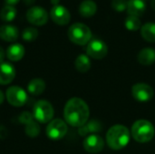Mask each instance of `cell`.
I'll use <instances>...</instances> for the list:
<instances>
[{"instance_id":"obj_1","label":"cell","mask_w":155,"mask_h":154,"mask_svg":"<svg viewBox=\"0 0 155 154\" xmlns=\"http://www.w3.org/2000/svg\"><path fill=\"white\" fill-rule=\"evenodd\" d=\"M90 110L87 103L80 98L70 99L64 109L65 123L73 127H81L88 122Z\"/></svg>"},{"instance_id":"obj_2","label":"cell","mask_w":155,"mask_h":154,"mask_svg":"<svg viewBox=\"0 0 155 154\" xmlns=\"http://www.w3.org/2000/svg\"><path fill=\"white\" fill-rule=\"evenodd\" d=\"M130 132L125 126L116 124L108 130L106 133V143L111 149L119 151L127 146L130 141Z\"/></svg>"},{"instance_id":"obj_3","label":"cell","mask_w":155,"mask_h":154,"mask_svg":"<svg viewBox=\"0 0 155 154\" xmlns=\"http://www.w3.org/2000/svg\"><path fill=\"white\" fill-rule=\"evenodd\" d=\"M131 133L136 142L140 143H146L152 141L154 137V126L147 120H138L133 124Z\"/></svg>"},{"instance_id":"obj_4","label":"cell","mask_w":155,"mask_h":154,"mask_svg":"<svg viewBox=\"0 0 155 154\" xmlns=\"http://www.w3.org/2000/svg\"><path fill=\"white\" fill-rule=\"evenodd\" d=\"M68 37L71 42L78 45H84L91 41L92 31L83 23H74L68 29Z\"/></svg>"},{"instance_id":"obj_5","label":"cell","mask_w":155,"mask_h":154,"mask_svg":"<svg viewBox=\"0 0 155 154\" xmlns=\"http://www.w3.org/2000/svg\"><path fill=\"white\" fill-rule=\"evenodd\" d=\"M54 114L53 105L45 100L38 101L34 106L33 116L36 121L42 123H46L50 122Z\"/></svg>"},{"instance_id":"obj_6","label":"cell","mask_w":155,"mask_h":154,"mask_svg":"<svg viewBox=\"0 0 155 154\" xmlns=\"http://www.w3.org/2000/svg\"><path fill=\"white\" fill-rule=\"evenodd\" d=\"M67 124L61 119H54L46 127V134L49 139L57 141L63 139L67 133Z\"/></svg>"},{"instance_id":"obj_7","label":"cell","mask_w":155,"mask_h":154,"mask_svg":"<svg viewBox=\"0 0 155 154\" xmlns=\"http://www.w3.org/2000/svg\"><path fill=\"white\" fill-rule=\"evenodd\" d=\"M86 53L88 56L96 60H101L106 56L108 53V47L103 40L92 39L87 44Z\"/></svg>"},{"instance_id":"obj_8","label":"cell","mask_w":155,"mask_h":154,"mask_svg":"<svg viewBox=\"0 0 155 154\" xmlns=\"http://www.w3.org/2000/svg\"><path fill=\"white\" fill-rule=\"evenodd\" d=\"M7 102L15 107H20L25 104L27 101L26 92L19 86H11L6 90Z\"/></svg>"},{"instance_id":"obj_9","label":"cell","mask_w":155,"mask_h":154,"mask_svg":"<svg viewBox=\"0 0 155 154\" xmlns=\"http://www.w3.org/2000/svg\"><path fill=\"white\" fill-rule=\"evenodd\" d=\"M132 95L139 103H146L153 99V89L146 84H136L132 87Z\"/></svg>"},{"instance_id":"obj_10","label":"cell","mask_w":155,"mask_h":154,"mask_svg":"<svg viewBox=\"0 0 155 154\" xmlns=\"http://www.w3.org/2000/svg\"><path fill=\"white\" fill-rule=\"evenodd\" d=\"M26 19L32 25H43L48 21V13L41 6H32L26 12Z\"/></svg>"},{"instance_id":"obj_11","label":"cell","mask_w":155,"mask_h":154,"mask_svg":"<svg viewBox=\"0 0 155 154\" xmlns=\"http://www.w3.org/2000/svg\"><path fill=\"white\" fill-rule=\"evenodd\" d=\"M84 149L89 153H98L103 151L104 147V139L98 134H92L85 137L83 143Z\"/></svg>"},{"instance_id":"obj_12","label":"cell","mask_w":155,"mask_h":154,"mask_svg":"<svg viewBox=\"0 0 155 154\" xmlns=\"http://www.w3.org/2000/svg\"><path fill=\"white\" fill-rule=\"evenodd\" d=\"M50 16L52 20L59 25H67L71 19V14L69 10L61 5H55L51 8Z\"/></svg>"},{"instance_id":"obj_13","label":"cell","mask_w":155,"mask_h":154,"mask_svg":"<svg viewBox=\"0 0 155 154\" xmlns=\"http://www.w3.org/2000/svg\"><path fill=\"white\" fill-rule=\"evenodd\" d=\"M15 76V70L9 63H0V84L5 85L10 84Z\"/></svg>"},{"instance_id":"obj_14","label":"cell","mask_w":155,"mask_h":154,"mask_svg":"<svg viewBox=\"0 0 155 154\" xmlns=\"http://www.w3.org/2000/svg\"><path fill=\"white\" fill-rule=\"evenodd\" d=\"M103 126L102 123L97 120H90L83 126L79 127L78 133L81 136H88L92 134L98 133L102 131Z\"/></svg>"},{"instance_id":"obj_15","label":"cell","mask_w":155,"mask_h":154,"mask_svg":"<svg viewBox=\"0 0 155 154\" xmlns=\"http://www.w3.org/2000/svg\"><path fill=\"white\" fill-rule=\"evenodd\" d=\"M19 31L15 25H4L0 26V38L5 42H14L18 38Z\"/></svg>"},{"instance_id":"obj_16","label":"cell","mask_w":155,"mask_h":154,"mask_svg":"<svg viewBox=\"0 0 155 154\" xmlns=\"http://www.w3.org/2000/svg\"><path fill=\"white\" fill-rule=\"evenodd\" d=\"M146 9V5L144 0H128L127 11L130 15L140 16L143 15Z\"/></svg>"},{"instance_id":"obj_17","label":"cell","mask_w":155,"mask_h":154,"mask_svg":"<svg viewBox=\"0 0 155 154\" xmlns=\"http://www.w3.org/2000/svg\"><path fill=\"white\" fill-rule=\"evenodd\" d=\"M138 62L143 65H151L155 63V50L152 47H145L138 54Z\"/></svg>"},{"instance_id":"obj_18","label":"cell","mask_w":155,"mask_h":154,"mask_svg":"<svg viewBox=\"0 0 155 154\" xmlns=\"http://www.w3.org/2000/svg\"><path fill=\"white\" fill-rule=\"evenodd\" d=\"M25 55V48L20 44H11L6 50V57L13 62L21 60Z\"/></svg>"},{"instance_id":"obj_19","label":"cell","mask_w":155,"mask_h":154,"mask_svg":"<svg viewBox=\"0 0 155 154\" xmlns=\"http://www.w3.org/2000/svg\"><path fill=\"white\" fill-rule=\"evenodd\" d=\"M97 11V5L94 0H84L79 5V13L84 17L94 15Z\"/></svg>"},{"instance_id":"obj_20","label":"cell","mask_w":155,"mask_h":154,"mask_svg":"<svg viewBox=\"0 0 155 154\" xmlns=\"http://www.w3.org/2000/svg\"><path fill=\"white\" fill-rule=\"evenodd\" d=\"M27 90L29 93H31L32 95L38 96L41 93H43L44 91L45 90V83L43 79H40V78L33 79L28 83Z\"/></svg>"},{"instance_id":"obj_21","label":"cell","mask_w":155,"mask_h":154,"mask_svg":"<svg viewBox=\"0 0 155 154\" xmlns=\"http://www.w3.org/2000/svg\"><path fill=\"white\" fill-rule=\"evenodd\" d=\"M141 34L147 42L155 43V23L149 22L142 25Z\"/></svg>"},{"instance_id":"obj_22","label":"cell","mask_w":155,"mask_h":154,"mask_svg":"<svg viewBox=\"0 0 155 154\" xmlns=\"http://www.w3.org/2000/svg\"><path fill=\"white\" fill-rule=\"evenodd\" d=\"M75 69L80 73H86L91 68V60L86 54H80L74 61Z\"/></svg>"},{"instance_id":"obj_23","label":"cell","mask_w":155,"mask_h":154,"mask_svg":"<svg viewBox=\"0 0 155 154\" xmlns=\"http://www.w3.org/2000/svg\"><path fill=\"white\" fill-rule=\"evenodd\" d=\"M16 15V9L14 5H5L0 11V18L5 22H10L15 19Z\"/></svg>"},{"instance_id":"obj_24","label":"cell","mask_w":155,"mask_h":154,"mask_svg":"<svg viewBox=\"0 0 155 154\" xmlns=\"http://www.w3.org/2000/svg\"><path fill=\"white\" fill-rule=\"evenodd\" d=\"M124 25H125V27L131 31H136L142 27V22L140 18L138 16L130 15L125 18Z\"/></svg>"},{"instance_id":"obj_25","label":"cell","mask_w":155,"mask_h":154,"mask_svg":"<svg viewBox=\"0 0 155 154\" xmlns=\"http://www.w3.org/2000/svg\"><path fill=\"white\" fill-rule=\"evenodd\" d=\"M38 36V30L35 27H26L23 33L22 37L26 42H32L35 40Z\"/></svg>"},{"instance_id":"obj_26","label":"cell","mask_w":155,"mask_h":154,"mask_svg":"<svg viewBox=\"0 0 155 154\" xmlns=\"http://www.w3.org/2000/svg\"><path fill=\"white\" fill-rule=\"evenodd\" d=\"M25 133L27 136L34 138L36 137L40 133V126L35 122H31L28 124L25 125Z\"/></svg>"},{"instance_id":"obj_27","label":"cell","mask_w":155,"mask_h":154,"mask_svg":"<svg viewBox=\"0 0 155 154\" xmlns=\"http://www.w3.org/2000/svg\"><path fill=\"white\" fill-rule=\"evenodd\" d=\"M128 0H112L111 5L117 12H123L127 9Z\"/></svg>"},{"instance_id":"obj_28","label":"cell","mask_w":155,"mask_h":154,"mask_svg":"<svg viewBox=\"0 0 155 154\" xmlns=\"http://www.w3.org/2000/svg\"><path fill=\"white\" fill-rule=\"evenodd\" d=\"M33 117H34V116H33L30 113H28V112H24V113H21V115H20V117H19V121H20L23 124L26 125V124H28L29 123L33 122Z\"/></svg>"},{"instance_id":"obj_29","label":"cell","mask_w":155,"mask_h":154,"mask_svg":"<svg viewBox=\"0 0 155 154\" xmlns=\"http://www.w3.org/2000/svg\"><path fill=\"white\" fill-rule=\"evenodd\" d=\"M6 55V53L5 52V50L0 46V63H3L4 62V59Z\"/></svg>"},{"instance_id":"obj_30","label":"cell","mask_w":155,"mask_h":154,"mask_svg":"<svg viewBox=\"0 0 155 154\" xmlns=\"http://www.w3.org/2000/svg\"><path fill=\"white\" fill-rule=\"evenodd\" d=\"M20 0H5V2L7 4V5H16Z\"/></svg>"},{"instance_id":"obj_31","label":"cell","mask_w":155,"mask_h":154,"mask_svg":"<svg viewBox=\"0 0 155 154\" xmlns=\"http://www.w3.org/2000/svg\"><path fill=\"white\" fill-rule=\"evenodd\" d=\"M24 2H25L26 5H33V4L35 2V0H24Z\"/></svg>"},{"instance_id":"obj_32","label":"cell","mask_w":155,"mask_h":154,"mask_svg":"<svg viewBox=\"0 0 155 154\" xmlns=\"http://www.w3.org/2000/svg\"><path fill=\"white\" fill-rule=\"evenodd\" d=\"M4 99H5V95H4V93H2V91L0 90V104H2V103H3Z\"/></svg>"},{"instance_id":"obj_33","label":"cell","mask_w":155,"mask_h":154,"mask_svg":"<svg viewBox=\"0 0 155 154\" xmlns=\"http://www.w3.org/2000/svg\"><path fill=\"white\" fill-rule=\"evenodd\" d=\"M151 5H152V7L155 10V0H152L151 1Z\"/></svg>"},{"instance_id":"obj_34","label":"cell","mask_w":155,"mask_h":154,"mask_svg":"<svg viewBox=\"0 0 155 154\" xmlns=\"http://www.w3.org/2000/svg\"><path fill=\"white\" fill-rule=\"evenodd\" d=\"M144 1H145V0H144Z\"/></svg>"}]
</instances>
